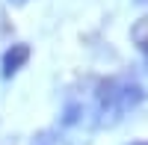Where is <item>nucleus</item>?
Instances as JSON below:
<instances>
[{
  "label": "nucleus",
  "instance_id": "7ed1b4c3",
  "mask_svg": "<svg viewBox=\"0 0 148 145\" xmlns=\"http://www.w3.org/2000/svg\"><path fill=\"white\" fill-rule=\"evenodd\" d=\"M33 145H56V139H53L51 130H42V133L33 136Z\"/></svg>",
  "mask_w": 148,
  "mask_h": 145
},
{
  "label": "nucleus",
  "instance_id": "f257e3e1",
  "mask_svg": "<svg viewBox=\"0 0 148 145\" xmlns=\"http://www.w3.org/2000/svg\"><path fill=\"white\" fill-rule=\"evenodd\" d=\"M142 101H145L142 83L127 74L98 80V86L92 92V104H86L89 107V122H92V127H116Z\"/></svg>",
  "mask_w": 148,
  "mask_h": 145
},
{
  "label": "nucleus",
  "instance_id": "f03ea898",
  "mask_svg": "<svg viewBox=\"0 0 148 145\" xmlns=\"http://www.w3.org/2000/svg\"><path fill=\"white\" fill-rule=\"evenodd\" d=\"M27 62H30V44H27V42L9 44L6 51H3V56H0V77H3V80H12Z\"/></svg>",
  "mask_w": 148,
  "mask_h": 145
},
{
  "label": "nucleus",
  "instance_id": "20e7f679",
  "mask_svg": "<svg viewBox=\"0 0 148 145\" xmlns=\"http://www.w3.org/2000/svg\"><path fill=\"white\" fill-rule=\"evenodd\" d=\"M130 145H148V139H136V142H130Z\"/></svg>",
  "mask_w": 148,
  "mask_h": 145
},
{
  "label": "nucleus",
  "instance_id": "39448f33",
  "mask_svg": "<svg viewBox=\"0 0 148 145\" xmlns=\"http://www.w3.org/2000/svg\"><path fill=\"white\" fill-rule=\"evenodd\" d=\"M145 59H148V44H145Z\"/></svg>",
  "mask_w": 148,
  "mask_h": 145
}]
</instances>
